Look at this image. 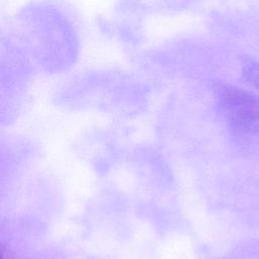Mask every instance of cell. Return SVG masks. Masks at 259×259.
Wrapping results in <instances>:
<instances>
[{
    "instance_id": "3957f363",
    "label": "cell",
    "mask_w": 259,
    "mask_h": 259,
    "mask_svg": "<svg viewBox=\"0 0 259 259\" xmlns=\"http://www.w3.org/2000/svg\"><path fill=\"white\" fill-rule=\"evenodd\" d=\"M242 77L248 84L259 89V61L254 59L243 60Z\"/></svg>"
},
{
    "instance_id": "6da1fadb",
    "label": "cell",
    "mask_w": 259,
    "mask_h": 259,
    "mask_svg": "<svg viewBox=\"0 0 259 259\" xmlns=\"http://www.w3.org/2000/svg\"><path fill=\"white\" fill-rule=\"evenodd\" d=\"M8 32L23 48L35 69L54 74L76 66L82 37L74 14L58 0H39L21 7Z\"/></svg>"
},
{
    "instance_id": "7a4b0ae2",
    "label": "cell",
    "mask_w": 259,
    "mask_h": 259,
    "mask_svg": "<svg viewBox=\"0 0 259 259\" xmlns=\"http://www.w3.org/2000/svg\"><path fill=\"white\" fill-rule=\"evenodd\" d=\"M218 94L229 124L244 134L259 133V96L231 85H220Z\"/></svg>"
}]
</instances>
